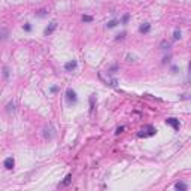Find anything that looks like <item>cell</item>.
Returning a JSON list of instances; mask_svg holds the SVG:
<instances>
[{
	"label": "cell",
	"mask_w": 191,
	"mask_h": 191,
	"mask_svg": "<svg viewBox=\"0 0 191 191\" xmlns=\"http://www.w3.org/2000/svg\"><path fill=\"white\" fill-rule=\"evenodd\" d=\"M155 134V128L151 127V126H146L141 130V133H139V137H145V136H152Z\"/></svg>",
	"instance_id": "1"
},
{
	"label": "cell",
	"mask_w": 191,
	"mask_h": 191,
	"mask_svg": "<svg viewBox=\"0 0 191 191\" xmlns=\"http://www.w3.org/2000/svg\"><path fill=\"white\" fill-rule=\"evenodd\" d=\"M166 124L167 126H172L173 130H179V121L176 118H167L166 119Z\"/></svg>",
	"instance_id": "2"
},
{
	"label": "cell",
	"mask_w": 191,
	"mask_h": 191,
	"mask_svg": "<svg viewBox=\"0 0 191 191\" xmlns=\"http://www.w3.org/2000/svg\"><path fill=\"white\" fill-rule=\"evenodd\" d=\"M66 96H67V100H69V102H72V103L76 102V93H75L73 90L69 88V90L66 91Z\"/></svg>",
	"instance_id": "3"
},
{
	"label": "cell",
	"mask_w": 191,
	"mask_h": 191,
	"mask_svg": "<svg viewBox=\"0 0 191 191\" xmlns=\"http://www.w3.org/2000/svg\"><path fill=\"white\" fill-rule=\"evenodd\" d=\"M3 164H5V167H6V169L12 170V169H14V166H15V160H14L12 157H8V158L5 160V163H3Z\"/></svg>",
	"instance_id": "4"
},
{
	"label": "cell",
	"mask_w": 191,
	"mask_h": 191,
	"mask_svg": "<svg viewBox=\"0 0 191 191\" xmlns=\"http://www.w3.org/2000/svg\"><path fill=\"white\" fill-rule=\"evenodd\" d=\"M76 66H78V63L75 61V60H72V61H69V63L64 64V69L67 72H70V70H73V69H76Z\"/></svg>",
	"instance_id": "5"
},
{
	"label": "cell",
	"mask_w": 191,
	"mask_h": 191,
	"mask_svg": "<svg viewBox=\"0 0 191 191\" xmlns=\"http://www.w3.org/2000/svg\"><path fill=\"white\" fill-rule=\"evenodd\" d=\"M55 29H57V23H55V21H53V23L49 24V27H46V29H45V34L48 36V34H51V33H53Z\"/></svg>",
	"instance_id": "6"
},
{
	"label": "cell",
	"mask_w": 191,
	"mask_h": 191,
	"mask_svg": "<svg viewBox=\"0 0 191 191\" xmlns=\"http://www.w3.org/2000/svg\"><path fill=\"white\" fill-rule=\"evenodd\" d=\"M8 36H9V31L6 29H0V40H6Z\"/></svg>",
	"instance_id": "7"
},
{
	"label": "cell",
	"mask_w": 191,
	"mask_h": 191,
	"mask_svg": "<svg viewBox=\"0 0 191 191\" xmlns=\"http://www.w3.org/2000/svg\"><path fill=\"white\" fill-rule=\"evenodd\" d=\"M151 30V25L148 24V23H145L143 25H141V27H139V31H141V33H148Z\"/></svg>",
	"instance_id": "8"
},
{
	"label": "cell",
	"mask_w": 191,
	"mask_h": 191,
	"mask_svg": "<svg viewBox=\"0 0 191 191\" xmlns=\"http://www.w3.org/2000/svg\"><path fill=\"white\" fill-rule=\"evenodd\" d=\"M175 188H176V190H179V191H187V190H188L187 184H184V182H178V184L175 185Z\"/></svg>",
	"instance_id": "9"
},
{
	"label": "cell",
	"mask_w": 191,
	"mask_h": 191,
	"mask_svg": "<svg viewBox=\"0 0 191 191\" xmlns=\"http://www.w3.org/2000/svg\"><path fill=\"white\" fill-rule=\"evenodd\" d=\"M169 46H170V43H169L167 40H163V42H161V45H160L161 49H169Z\"/></svg>",
	"instance_id": "10"
},
{
	"label": "cell",
	"mask_w": 191,
	"mask_h": 191,
	"mask_svg": "<svg viewBox=\"0 0 191 191\" xmlns=\"http://www.w3.org/2000/svg\"><path fill=\"white\" fill-rule=\"evenodd\" d=\"M117 24H118V21H117V20H112V21H109V23L106 24V27H108V29H112V27H115Z\"/></svg>",
	"instance_id": "11"
},
{
	"label": "cell",
	"mask_w": 191,
	"mask_h": 191,
	"mask_svg": "<svg viewBox=\"0 0 191 191\" xmlns=\"http://www.w3.org/2000/svg\"><path fill=\"white\" fill-rule=\"evenodd\" d=\"M82 21H84V23H91V21H93V16H90V15H84V16H82Z\"/></svg>",
	"instance_id": "12"
},
{
	"label": "cell",
	"mask_w": 191,
	"mask_h": 191,
	"mask_svg": "<svg viewBox=\"0 0 191 191\" xmlns=\"http://www.w3.org/2000/svg\"><path fill=\"white\" fill-rule=\"evenodd\" d=\"M173 38H175V39H181V31L179 30H175V33H173Z\"/></svg>",
	"instance_id": "13"
},
{
	"label": "cell",
	"mask_w": 191,
	"mask_h": 191,
	"mask_svg": "<svg viewBox=\"0 0 191 191\" xmlns=\"http://www.w3.org/2000/svg\"><path fill=\"white\" fill-rule=\"evenodd\" d=\"M70 178H72V175H67V176H66V179H64V182H63V184H64V185H67L69 182H70Z\"/></svg>",
	"instance_id": "14"
},
{
	"label": "cell",
	"mask_w": 191,
	"mask_h": 191,
	"mask_svg": "<svg viewBox=\"0 0 191 191\" xmlns=\"http://www.w3.org/2000/svg\"><path fill=\"white\" fill-rule=\"evenodd\" d=\"M127 21H128V14H126V15L123 16V24H126Z\"/></svg>",
	"instance_id": "15"
},
{
	"label": "cell",
	"mask_w": 191,
	"mask_h": 191,
	"mask_svg": "<svg viewBox=\"0 0 191 191\" xmlns=\"http://www.w3.org/2000/svg\"><path fill=\"white\" fill-rule=\"evenodd\" d=\"M24 30H25V31H30V30H31L30 24H25V25H24Z\"/></svg>",
	"instance_id": "16"
},
{
	"label": "cell",
	"mask_w": 191,
	"mask_h": 191,
	"mask_svg": "<svg viewBox=\"0 0 191 191\" xmlns=\"http://www.w3.org/2000/svg\"><path fill=\"white\" fill-rule=\"evenodd\" d=\"M123 130H124V127H118V128H117V134L123 133Z\"/></svg>",
	"instance_id": "17"
},
{
	"label": "cell",
	"mask_w": 191,
	"mask_h": 191,
	"mask_svg": "<svg viewBox=\"0 0 191 191\" xmlns=\"http://www.w3.org/2000/svg\"><path fill=\"white\" fill-rule=\"evenodd\" d=\"M124 36H126V33H121V34H119V36H118V38H117V40H119V39H123V38H124Z\"/></svg>",
	"instance_id": "18"
}]
</instances>
